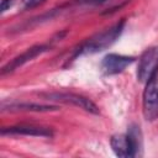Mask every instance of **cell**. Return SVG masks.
Masks as SVG:
<instances>
[{"mask_svg":"<svg viewBox=\"0 0 158 158\" xmlns=\"http://www.w3.org/2000/svg\"><path fill=\"white\" fill-rule=\"evenodd\" d=\"M1 135L9 136H35V137H52L53 132L51 128L35 126V125H16L10 127H4Z\"/></svg>","mask_w":158,"mask_h":158,"instance_id":"cell-8","label":"cell"},{"mask_svg":"<svg viewBox=\"0 0 158 158\" xmlns=\"http://www.w3.org/2000/svg\"><path fill=\"white\" fill-rule=\"evenodd\" d=\"M133 62H135V57L109 53L102 58V60L100 63V68L104 74L114 75V74H118V73L123 72Z\"/></svg>","mask_w":158,"mask_h":158,"instance_id":"cell-6","label":"cell"},{"mask_svg":"<svg viewBox=\"0 0 158 158\" xmlns=\"http://www.w3.org/2000/svg\"><path fill=\"white\" fill-rule=\"evenodd\" d=\"M12 2H14V0H1V6H0L1 12H5L7 9H10Z\"/></svg>","mask_w":158,"mask_h":158,"instance_id":"cell-12","label":"cell"},{"mask_svg":"<svg viewBox=\"0 0 158 158\" xmlns=\"http://www.w3.org/2000/svg\"><path fill=\"white\" fill-rule=\"evenodd\" d=\"M46 0H21V7L23 10H28V9H33L38 5H41L42 2H44Z\"/></svg>","mask_w":158,"mask_h":158,"instance_id":"cell-10","label":"cell"},{"mask_svg":"<svg viewBox=\"0 0 158 158\" xmlns=\"http://www.w3.org/2000/svg\"><path fill=\"white\" fill-rule=\"evenodd\" d=\"M158 73V46L146 49L139 59L137 67V79L147 83Z\"/></svg>","mask_w":158,"mask_h":158,"instance_id":"cell-3","label":"cell"},{"mask_svg":"<svg viewBox=\"0 0 158 158\" xmlns=\"http://www.w3.org/2000/svg\"><path fill=\"white\" fill-rule=\"evenodd\" d=\"M142 111L147 121L158 118V83L157 75L146 83L142 98Z\"/></svg>","mask_w":158,"mask_h":158,"instance_id":"cell-4","label":"cell"},{"mask_svg":"<svg viewBox=\"0 0 158 158\" xmlns=\"http://www.w3.org/2000/svg\"><path fill=\"white\" fill-rule=\"evenodd\" d=\"M49 48L48 44H36V46H32L30 48H27L25 52H22L21 54H19L17 57H15L14 59H11L7 64H5L2 68H1V75H5L7 73H11L14 72L15 69L22 67L23 64H26L27 62L35 59L36 57H38L40 54L44 53L47 49Z\"/></svg>","mask_w":158,"mask_h":158,"instance_id":"cell-7","label":"cell"},{"mask_svg":"<svg viewBox=\"0 0 158 158\" xmlns=\"http://www.w3.org/2000/svg\"><path fill=\"white\" fill-rule=\"evenodd\" d=\"M126 21L121 20L117 23L112 25L111 27L106 28L105 31L96 33L95 36L88 38L86 41H84L83 43H80L73 53V59L81 56V54H93V53H98L101 52L106 48H109L111 44H114L116 42V40L120 37V35L123 31Z\"/></svg>","mask_w":158,"mask_h":158,"instance_id":"cell-1","label":"cell"},{"mask_svg":"<svg viewBox=\"0 0 158 158\" xmlns=\"http://www.w3.org/2000/svg\"><path fill=\"white\" fill-rule=\"evenodd\" d=\"M42 96L46 100H51V101H58V102H63V104H70L74 106H78L90 114H99V109L98 106L88 98L79 95V94H74V93H47V94H42Z\"/></svg>","mask_w":158,"mask_h":158,"instance_id":"cell-5","label":"cell"},{"mask_svg":"<svg viewBox=\"0 0 158 158\" xmlns=\"http://www.w3.org/2000/svg\"><path fill=\"white\" fill-rule=\"evenodd\" d=\"M75 1L79 2V4H83V5H93V6H95V5H102L107 0H75Z\"/></svg>","mask_w":158,"mask_h":158,"instance_id":"cell-11","label":"cell"},{"mask_svg":"<svg viewBox=\"0 0 158 158\" xmlns=\"http://www.w3.org/2000/svg\"><path fill=\"white\" fill-rule=\"evenodd\" d=\"M9 111H33V112H47V111H56L59 107L57 105H44V104H36V102H10L7 106L2 104V110Z\"/></svg>","mask_w":158,"mask_h":158,"instance_id":"cell-9","label":"cell"},{"mask_svg":"<svg viewBox=\"0 0 158 158\" xmlns=\"http://www.w3.org/2000/svg\"><path fill=\"white\" fill-rule=\"evenodd\" d=\"M139 127L132 126L128 131V133L123 135H114L110 138V144L114 151V153L118 157H135L138 153V149L141 147V139H139Z\"/></svg>","mask_w":158,"mask_h":158,"instance_id":"cell-2","label":"cell"}]
</instances>
